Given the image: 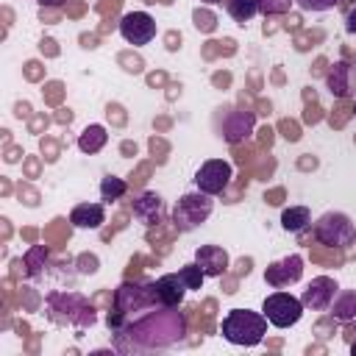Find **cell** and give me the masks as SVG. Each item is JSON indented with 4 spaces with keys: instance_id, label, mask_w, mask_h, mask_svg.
<instances>
[{
    "instance_id": "cell-7",
    "label": "cell",
    "mask_w": 356,
    "mask_h": 356,
    "mask_svg": "<svg viewBox=\"0 0 356 356\" xmlns=\"http://www.w3.org/2000/svg\"><path fill=\"white\" fill-rule=\"evenodd\" d=\"M353 236H356V225L342 211H325L314 222V239L325 248H345L353 242Z\"/></svg>"
},
{
    "instance_id": "cell-19",
    "label": "cell",
    "mask_w": 356,
    "mask_h": 356,
    "mask_svg": "<svg viewBox=\"0 0 356 356\" xmlns=\"http://www.w3.org/2000/svg\"><path fill=\"white\" fill-rule=\"evenodd\" d=\"M312 222V211L306 206H289L281 211V228L289 234H300L303 228H309Z\"/></svg>"
},
{
    "instance_id": "cell-13",
    "label": "cell",
    "mask_w": 356,
    "mask_h": 356,
    "mask_svg": "<svg viewBox=\"0 0 356 356\" xmlns=\"http://www.w3.org/2000/svg\"><path fill=\"white\" fill-rule=\"evenodd\" d=\"M131 211L142 225H159L164 220V200L156 192H142L131 203Z\"/></svg>"
},
{
    "instance_id": "cell-26",
    "label": "cell",
    "mask_w": 356,
    "mask_h": 356,
    "mask_svg": "<svg viewBox=\"0 0 356 356\" xmlns=\"http://www.w3.org/2000/svg\"><path fill=\"white\" fill-rule=\"evenodd\" d=\"M192 19H195V25H197V31H203V33H209V31H214V17L211 14H206V11H195L192 14Z\"/></svg>"
},
{
    "instance_id": "cell-30",
    "label": "cell",
    "mask_w": 356,
    "mask_h": 356,
    "mask_svg": "<svg viewBox=\"0 0 356 356\" xmlns=\"http://www.w3.org/2000/svg\"><path fill=\"white\" fill-rule=\"evenodd\" d=\"M350 353H353V356H356V342H353V345H350Z\"/></svg>"
},
{
    "instance_id": "cell-17",
    "label": "cell",
    "mask_w": 356,
    "mask_h": 356,
    "mask_svg": "<svg viewBox=\"0 0 356 356\" xmlns=\"http://www.w3.org/2000/svg\"><path fill=\"white\" fill-rule=\"evenodd\" d=\"M70 222L75 228H100L106 222V209L103 203H78L70 211Z\"/></svg>"
},
{
    "instance_id": "cell-16",
    "label": "cell",
    "mask_w": 356,
    "mask_h": 356,
    "mask_svg": "<svg viewBox=\"0 0 356 356\" xmlns=\"http://www.w3.org/2000/svg\"><path fill=\"white\" fill-rule=\"evenodd\" d=\"M253 125H256V114L236 108V111H231V114L225 117V122H222V139H225V142H239V139L250 136Z\"/></svg>"
},
{
    "instance_id": "cell-25",
    "label": "cell",
    "mask_w": 356,
    "mask_h": 356,
    "mask_svg": "<svg viewBox=\"0 0 356 356\" xmlns=\"http://www.w3.org/2000/svg\"><path fill=\"white\" fill-rule=\"evenodd\" d=\"M295 6L303 11H312V14H323V11H331L334 6H339V0H295Z\"/></svg>"
},
{
    "instance_id": "cell-14",
    "label": "cell",
    "mask_w": 356,
    "mask_h": 356,
    "mask_svg": "<svg viewBox=\"0 0 356 356\" xmlns=\"http://www.w3.org/2000/svg\"><path fill=\"white\" fill-rule=\"evenodd\" d=\"M195 261L206 273V278H220L228 270V253L220 245H200L195 250Z\"/></svg>"
},
{
    "instance_id": "cell-11",
    "label": "cell",
    "mask_w": 356,
    "mask_h": 356,
    "mask_svg": "<svg viewBox=\"0 0 356 356\" xmlns=\"http://www.w3.org/2000/svg\"><path fill=\"white\" fill-rule=\"evenodd\" d=\"M303 275V256L292 253V256H284L281 261H273L267 270H264V281L273 286V289H284L295 281H300Z\"/></svg>"
},
{
    "instance_id": "cell-9",
    "label": "cell",
    "mask_w": 356,
    "mask_h": 356,
    "mask_svg": "<svg viewBox=\"0 0 356 356\" xmlns=\"http://www.w3.org/2000/svg\"><path fill=\"white\" fill-rule=\"evenodd\" d=\"M159 28H156V19L147 14V11H128L122 19H120V36L134 44V47H142V44H150L156 39Z\"/></svg>"
},
{
    "instance_id": "cell-20",
    "label": "cell",
    "mask_w": 356,
    "mask_h": 356,
    "mask_svg": "<svg viewBox=\"0 0 356 356\" xmlns=\"http://www.w3.org/2000/svg\"><path fill=\"white\" fill-rule=\"evenodd\" d=\"M331 314L334 320H356V289H345V292H337L334 303H331Z\"/></svg>"
},
{
    "instance_id": "cell-2",
    "label": "cell",
    "mask_w": 356,
    "mask_h": 356,
    "mask_svg": "<svg viewBox=\"0 0 356 356\" xmlns=\"http://www.w3.org/2000/svg\"><path fill=\"white\" fill-rule=\"evenodd\" d=\"M222 337L231 345H242V348H253L264 339L267 334V317L261 312H250V309H231L222 317L220 325Z\"/></svg>"
},
{
    "instance_id": "cell-22",
    "label": "cell",
    "mask_w": 356,
    "mask_h": 356,
    "mask_svg": "<svg viewBox=\"0 0 356 356\" xmlns=\"http://www.w3.org/2000/svg\"><path fill=\"white\" fill-rule=\"evenodd\" d=\"M125 189H128V184H125L122 178H117V175H106V178L100 181V197H103L106 203L120 200V197L125 195Z\"/></svg>"
},
{
    "instance_id": "cell-31",
    "label": "cell",
    "mask_w": 356,
    "mask_h": 356,
    "mask_svg": "<svg viewBox=\"0 0 356 356\" xmlns=\"http://www.w3.org/2000/svg\"><path fill=\"white\" fill-rule=\"evenodd\" d=\"M353 114H356V103H353Z\"/></svg>"
},
{
    "instance_id": "cell-12",
    "label": "cell",
    "mask_w": 356,
    "mask_h": 356,
    "mask_svg": "<svg viewBox=\"0 0 356 356\" xmlns=\"http://www.w3.org/2000/svg\"><path fill=\"white\" fill-rule=\"evenodd\" d=\"M325 86L334 97H348L356 95V67L348 61H337L331 72L325 75Z\"/></svg>"
},
{
    "instance_id": "cell-28",
    "label": "cell",
    "mask_w": 356,
    "mask_h": 356,
    "mask_svg": "<svg viewBox=\"0 0 356 356\" xmlns=\"http://www.w3.org/2000/svg\"><path fill=\"white\" fill-rule=\"evenodd\" d=\"M36 3H39V6H61L64 0H36Z\"/></svg>"
},
{
    "instance_id": "cell-23",
    "label": "cell",
    "mask_w": 356,
    "mask_h": 356,
    "mask_svg": "<svg viewBox=\"0 0 356 356\" xmlns=\"http://www.w3.org/2000/svg\"><path fill=\"white\" fill-rule=\"evenodd\" d=\"M178 275H181V281L186 284V289H200V286H203V281H206V273L200 270V264H197V261L184 264V267L178 270Z\"/></svg>"
},
{
    "instance_id": "cell-21",
    "label": "cell",
    "mask_w": 356,
    "mask_h": 356,
    "mask_svg": "<svg viewBox=\"0 0 356 356\" xmlns=\"http://www.w3.org/2000/svg\"><path fill=\"white\" fill-rule=\"evenodd\" d=\"M225 8H228V14H231L234 22L245 25V22H250L259 14V0H228Z\"/></svg>"
},
{
    "instance_id": "cell-6",
    "label": "cell",
    "mask_w": 356,
    "mask_h": 356,
    "mask_svg": "<svg viewBox=\"0 0 356 356\" xmlns=\"http://www.w3.org/2000/svg\"><path fill=\"white\" fill-rule=\"evenodd\" d=\"M261 314L267 317L270 325H275V328H289V325H295V323L303 317V300L295 298V295H289V292H284V289H275V292H270V295L264 298Z\"/></svg>"
},
{
    "instance_id": "cell-1",
    "label": "cell",
    "mask_w": 356,
    "mask_h": 356,
    "mask_svg": "<svg viewBox=\"0 0 356 356\" xmlns=\"http://www.w3.org/2000/svg\"><path fill=\"white\" fill-rule=\"evenodd\" d=\"M186 334L184 314L175 306H159V312H147L142 320L128 323L117 331V350H159L181 342Z\"/></svg>"
},
{
    "instance_id": "cell-5",
    "label": "cell",
    "mask_w": 356,
    "mask_h": 356,
    "mask_svg": "<svg viewBox=\"0 0 356 356\" xmlns=\"http://www.w3.org/2000/svg\"><path fill=\"white\" fill-rule=\"evenodd\" d=\"M159 298H156V281H122L114 292V309H120L122 314L131 312H145V309H156Z\"/></svg>"
},
{
    "instance_id": "cell-3",
    "label": "cell",
    "mask_w": 356,
    "mask_h": 356,
    "mask_svg": "<svg viewBox=\"0 0 356 356\" xmlns=\"http://www.w3.org/2000/svg\"><path fill=\"white\" fill-rule=\"evenodd\" d=\"M47 314L58 325H78V328H83V325L95 323V309L78 292H50L47 295Z\"/></svg>"
},
{
    "instance_id": "cell-10",
    "label": "cell",
    "mask_w": 356,
    "mask_h": 356,
    "mask_svg": "<svg viewBox=\"0 0 356 356\" xmlns=\"http://www.w3.org/2000/svg\"><path fill=\"white\" fill-rule=\"evenodd\" d=\"M337 292H339V286H337V281H334L331 275H317V278H312V281H309V286H306V289H303V295H300L303 309L325 312V309H331V303H334Z\"/></svg>"
},
{
    "instance_id": "cell-29",
    "label": "cell",
    "mask_w": 356,
    "mask_h": 356,
    "mask_svg": "<svg viewBox=\"0 0 356 356\" xmlns=\"http://www.w3.org/2000/svg\"><path fill=\"white\" fill-rule=\"evenodd\" d=\"M200 3H206V6H214V3H222V0H200Z\"/></svg>"
},
{
    "instance_id": "cell-32",
    "label": "cell",
    "mask_w": 356,
    "mask_h": 356,
    "mask_svg": "<svg viewBox=\"0 0 356 356\" xmlns=\"http://www.w3.org/2000/svg\"><path fill=\"white\" fill-rule=\"evenodd\" d=\"M350 3H353V6H356V0H350Z\"/></svg>"
},
{
    "instance_id": "cell-4",
    "label": "cell",
    "mask_w": 356,
    "mask_h": 356,
    "mask_svg": "<svg viewBox=\"0 0 356 356\" xmlns=\"http://www.w3.org/2000/svg\"><path fill=\"white\" fill-rule=\"evenodd\" d=\"M211 209H214L211 195H206L200 189L189 192V195H181L175 209H172V222H175L178 231H195L197 225H203L209 220Z\"/></svg>"
},
{
    "instance_id": "cell-27",
    "label": "cell",
    "mask_w": 356,
    "mask_h": 356,
    "mask_svg": "<svg viewBox=\"0 0 356 356\" xmlns=\"http://www.w3.org/2000/svg\"><path fill=\"white\" fill-rule=\"evenodd\" d=\"M345 31L348 33H356V6L348 11V17H345Z\"/></svg>"
},
{
    "instance_id": "cell-24",
    "label": "cell",
    "mask_w": 356,
    "mask_h": 356,
    "mask_svg": "<svg viewBox=\"0 0 356 356\" xmlns=\"http://www.w3.org/2000/svg\"><path fill=\"white\" fill-rule=\"evenodd\" d=\"M292 3L295 0H259V11L264 17H275V14H286Z\"/></svg>"
},
{
    "instance_id": "cell-15",
    "label": "cell",
    "mask_w": 356,
    "mask_h": 356,
    "mask_svg": "<svg viewBox=\"0 0 356 356\" xmlns=\"http://www.w3.org/2000/svg\"><path fill=\"white\" fill-rule=\"evenodd\" d=\"M186 284L181 281L178 273H164L161 278H156V298L159 306H181L184 295H186Z\"/></svg>"
},
{
    "instance_id": "cell-8",
    "label": "cell",
    "mask_w": 356,
    "mask_h": 356,
    "mask_svg": "<svg viewBox=\"0 0 356 356\" xmlns=\"http://www.w3.org/2000/svg\"><path fill=\"white\" fill-rule=\"evenodd\" d=\"M231 178H234V167L225 159H209V161H203L197 167L195 186L200 192H206V195L214 197V195H222L225 192V186L231 184Z\"/></svg>"
},
{
    "instance_id": "cell-18",
    "label": "cell",
    "mask_w": 356,
    "mask_h": 356,
    "mask_svg": "<svg viewBox=\"0 0 356 356\" xmlns=\"http://www.w3.org/2000/svg\"><path fill=\"white\" fill-rule=\"evenodd\" d=\"M106 142H108V134H106V128L103 125H86L81 134H78V150L81 153H97V150H103L106 147Z\"/></svg>"
}]
</instances>
